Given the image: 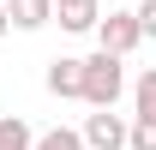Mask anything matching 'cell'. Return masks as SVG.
I'll return each mask as SVG.
<instances>
[{
  "label": "cell",
  "instance_id": "obj_2",
  "mask_svg": "<svg viewBox=\"0 0 156 150\" xmlns=\"http://www.w3.org/2000/svg\"><path fill=\"white\" fill-rule=\"evenodd\" d=\"M126 138H132V120L114 108H90L84 114V150H126Z\"/></svg>",
  "mask_w": 156,
  "mask_h": 150
},
{
  "label": "cell",
  "instance_id": "obj_5",
  "mask_svg": "<svg viewBox=\"0 0 156 150\" xmlns=\"http://www.w3.org/2000/svg\"><path fill=\"white\" fill-rule=\"evenodd\" d=\"M6 6V18L18 24V30H42V24H54V0H0Z\"/></svg>",
  "mask_w": 156,
  "mask_h": 150
},
{
  "label": "cell",
  "instance_id": "obj_9",
  "mask_svg": "<svg viewBox=\"0 0 156 150\" xmlns=\"http://www.w3.org/2000/svg\"><path fill=\"white\" fill-rule=\"evenodd\" d=\"M126 150H156V120H132V138Z\"/></svg>",
  "mask_w": 156,
  "mask_h": 150
},
{
  "label": "cell",
  "instance_id": "obj_4",
  "mask_svg": "<svg viewBox=\"0 0 156 150\" xmlns=\"http://www.w3.org/2000/svg\"><path fill=\"white\" fill-rule=\"evenodd\" d=\"M48 90H54L60 102H84V60L54 54V60H48Z\"/></svg>",
  "mask_w": 156,
  "mask_h": 150
},
{
  "label": "cell",
  "instance_id": "obj_1",
  "mask_svg": "<svg viewBox=\"0 0 156 150\" xmlns=\"http://www.w3.org/2000/svg\"><path fill=\"white\" fill-rule=\"evenodd\" d=\"M120 90H126V60L120 54H84V102L90 108H114Z\"/></svg>",
  "mask_w": 156,
  "mask_h": 150
},
{
  "label": "cell",
  "instance_id": "obj_7",
  "mask_svg": "<svg viewBox=\"0 0 156 150\" xmlns=\"http://www.w3.org/2000/svg\"><path fill=\"white\" fill-rule=\"evenodd\" d=\"M132 120H156V66H144L138 72V84H132Z\"/></svg>",
  "mask_w": 156,
  "mask_h": 150
},
{
  "label": "cell",
  "instance_id": "obj_11",
  "mask_svg": "<svg viewBox=\"0 0 156 150\" xmlns=\"http://www.w3.org/2000/svg\"><path fill=\"white\" fill-rule=\"evenodd\" d=\"M60 6H96V0H54V12H60Z\"/></svg>",
  "mask_w": 156,
  "mask_h": 150
},
{
  "label": "cell",
  "instance_id": "obj_6",
  "mask_svg": "<svg viewBox=\"0 0 156 150\" xmlns=\"http://www.w3.org/2000/svg\"><path fill=\"white\" fill-rule=\"evenodd\" d=\"M0 150H36V132L18 114H0Z\"/></svg>",
  "mask_w": 156,
  "mask_h": 150
},
{
  "label": "cell",
  "instance_id": "obj_3",
  "mask_svg": "<svg viewBox=\"0 0 156 150\" xmlns=\"http://www.w3.org/2000/svg\"><path fill=\"white\" fill-rule=\"evenodd\" d=\"M138 42H144V30H138V12H108V18L96 24V48H102V54H120V60H126Z\"/></svg>",
  "mask_w": 156,
  "mask_h": 150
},
{
  "label": "cell",
  "instance_id": "obj_12",
  "mask_svg": "<svg viewBox=\"0 0 156 150\" xmlns=\"http://www.w3.org/2000/svg\"><path fill=\"white\" fill-rule=\"evenodd\" d=\"M6 30H12V18H6V6H0V36H6Z\"/></svg>",
  "mask_w": 156,
  "mask_h": 150
},
{
  "label": "cell",
  "instance_id": "obj_10",
  "mask_svg": "<svg viewBox=\"0 0 156 150\" xmlns=\"http://www.w3.org/2000/svg\"><path fill=\"white\" fill-rule=\"evenodd\" d=\"M132 12H138V30H144V36L156 42V0H144V6H132Z\"/></svg>",
  "mask_w": 156,
  "mask_h": 150
},
{
  "label": "cell",
  "instance_id": "obj_8",
  "mask_svg": "<svg viewBox=\"0 0 156 150\" xmlns=\"http://www.w3.org/2000/svg\"><path fill=\"white\" fill-rule=\"evenodd\" d=\"M36 150H84V132H72V126H54V132H36Z\"/></svg>",
  "mask_w": 156,
  "mask_h": 150
}]
</instances>
